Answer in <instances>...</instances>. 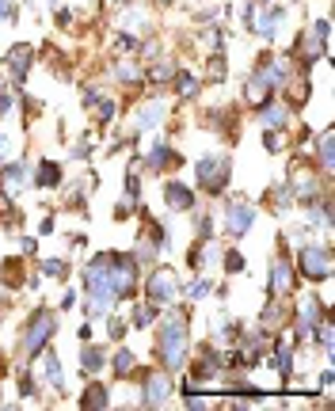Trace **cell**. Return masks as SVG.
Wrapping results in <instances>:
<instances>
[{
	"label": "cell",
	"mask_w": 335,
	"mask_h": 411,
	"mask_svg": "<svg viewBox=\"0 0 335 411\" xmlns=\"http://www.w3.org/2000/svg\"><path fill=\"white\" fill-rule=\"evenodd\" d=\"M84 293H88V316H111V305L137 293V263L122 251H99L84 267Z\"/></svg>",
	"instance_id": "1"
},
{
	"label": "cell",
	"mask_w": 335,
	"mask_h": 411,
	"mask_svg": "<svg viewBox=\"0 0 335 411\" xmlns=\"http://www.w3.org/2000/svg\"><path fill=\"white\" fill-rule=\"evenodd\" d=\"M187 312H176V316H164L157 323V343L152 351L164 362V370H183L187 362V347H191V335H187Z\"/></svg>",
	"instance_id": "2"
},
{
	"label": "cell",
	"mask_w": 335,
	"mask_h": 411,
	"mask_svg": "<svg viewBox=\"0 0 335 411\" xmlns=\"http://www.w3.org/2000/svg\"><path fill=\"white\" fill-rule=\"evenodd\" d=\"M229 176H233V164H229L225 153H206L194 160V179H199V187L206 190V195H225L229 187Z\"/></svg>",
	"instance_id": "3"
},
{
	"label": "cell",
	"mask_w": 335,
	"mask_h": 411,
	"mask_svg": "<svg viewBox=\"0 0 335 411\" xmlns=\"http://www.w3.org/2000/svg\"><path fill=\"white\" fill-rule=\"evenodd\" d=\"M57 335V312H50V309H38L34 316L27 320V331H23V347H20V354L23 358H34V354H42L50 347V339Z\"/></svg>",
	"instance_id": "4"
},
{
	"label": "cell",
	"mask_w": 335,
	"mask_h": 411,
	"mask_svg": "<svg viewBox=\"0 0 335 411\" xmlns=\"http://www.w3.org/2000/svg\"><path fill=\"white\" fill-rule=\"evenodd\" d=\"M297 270L308 282H328L332 278V248L328 244H301L297 248Z\"/></svg>",
	"instance_id": "5"
},
{
	"label": "cell",
	"mask_w": 335,
	"mask_h": 411,
	"mask_svg": "<svg viewBox=\"0 0 335 411\" xmlns=\"http://www.w3.org/2000/svg\"><path fill=\"white\" fill-rule=\"evenodd\" d=\"M145 297H149V305H157V309L171 305L179 297V274L171 267L149 270V278H145Z\"/></svg>",
	"instance_id": "6"
},
{
	"label": "cell",
	"mask_w": 335,
	"mask_h": 411,
	"mask_svg": "<svg viewBox=\"0 0 335 411\" xmlns=\"http://www.w3.org/2000/svg\"><path fill=\"white\" fill-rule=\"evenodd\" d=\"M31 168H34L31 160L4 164V168H0V198H8V202H12L20 190H27L31 187Z\"/></svg>",
	"instance_id": "7"
},
{
	"label": "cell",
	"mask_w": 335,
	"mask_h": 411,
	"mask_svg": "<svg viewBox=\"0 0 335 411\" xmlns=\"http://www.w3.org/2000/svg\"><path fill=\"white\" fill-rule=\"evenodd\" d=\"M252 225H255V206L244 202V198H233V202L225 206V232L244 236V232H252Z\"/></svg>",
	"instance_id": "8"
},
{
	"label": "cell",
	"mask_w": 335,
	"mask_h": 411,
	"mask_svg": "<svg viewBox=\"0 0 335 411\" xmlns=\"http://www.w3.org/2000/svg\"><path fill=\"white\" fill-rule=\"evenodd\" d=\"M171 400V377L168 373H145L141 377V404L145 407H160V404H168Z\"/></svg>",
	"instance_id": "9"
},
{
	"label": "cell",
	"mask_w": 335,
	"mask_h": 411,
	"mask_svg": "<svg viewBox=\"0 0 335 411\" xmlns=\"http://www.w3.org/2000/svg\"><path fill=\"white\" fill-rule=\"evenodd\" d=\"M324 316H328V305H320L316 297H305L301 301V309H297V339H313V331H316V323H320Z\"/></svg>",
	"instance_id": "10"
},
{
	"label": "cell",
	"mask_w": 335,
	"mask_h": 411,
	"mask_svg": "<svg viewBox=\"0 0 335 411\" xmlns=\"http://www.w3.org/2000/svg\"><path fill=\"white\" fill-rule=\"evenodd\" d=\"M31 61H34V46H31V42H20V46H12V50L4 54V69H8V76H12L15 84H23V76H27Z\"/></svg>",
	"instance_id": "11"
},
{
	"label": "cell",
	"mask_w": 335,
	"mask_h": 411,
	"mask_svg": "<svg viewBox=\"0 0 335 411\" xmlns=\"http://www.w3.org/2000/svg\"><path fill=\"white\" fill-rule=\"evenodd\" d=\"M271 297H286L290 290H294V263H290L286 256L271 259V282H267Z\"/></svg>",
	"instance_id": "12"
},
{
	"label": "cell",
	"mask_w": 335,
	"mask_h": 411,
	"mask_svg": "<svg viewBox=\"0 0 335 411\" xmlns=\"http://www.w3.org/2000/svg\"><path fill=\"white\" fill-rule=\"evenodd\" d=\"M244 99H248V107H255V111H259L263 103H271V99H274V88H271V81L259 73V69H255V73L244 81Z\"/></svg>",
	"instance_id": "13"
},
{
	"label": "cell",
	"mask_w": 335,
	"mask_h": 411,
	"mask_svg": "<svg viewBox=\"0 0 335 411\" xmlns=\"http://www.w3.org/2000/svg\"><path fill=\"white\" fill-rule=\"evenodd\" d=\"M179 164H183V156H179L171 145H164V141H157L149 148V156H145V168L149 172H168V168H179Z\"/></svg>",
	"instance_id": "14"
},
{
	"label": "cell",
	"mask_w": 335,
	"mask_h": 411,
	"mask_svg": "<svg viewBox=\"0 0 335 411\" xmlns=\"http://www.w3.org/2000/svg\"><path fill=\"white\" fill-rule=\"evenodd\" d=\"M164 206L171 214H191L194 209V190L187 183H168L164 187Z\"/></svg>",
	"instance_id": "15"
},
{
	"label": "cell",
	"mask_w": 335,
	"mask_h": 411,
	"mask_svg": "<svg viewBox=\"0 0 335 411\" xmlns=\"http://www.w3.org/2000/svg\"><path fill=\"white\" fill-rule=\"evenodd\" d=\"M31 183H34L38 190H54L57 183H62V168H57L54 160H38V164L31 168Z\"/></svg>",
	"instance_id": "16"
},
{
	"label": "cell",
	"mask_w": 335,
	"mask_h": 411,
	"mask_svg": "<svg viewBox=\"0 0 335 411\" xmlns=\"http://www.w3.org/2000/svg\"><path fill=\"white\" fill-rule=\"evenodd\" d=\"M286 323H290V309L282 305V297H278V301L271 297L267 309H263V316H259V328L263 331H278V328H286Z\"/></svg>",
	"instance_id": "17"
},
{
	"label": "cell",
	"mask_w": 335,
	"mask_h": 411,
	"mask_svg": "<svg viewBox=\"0 0 335 411\" xmlns=\"http://www.w3.org/2000/svg\"><path fill=\"white\" fill-rule=\"evenodd\" d=\"M324 54H328V42H320L316 34H301V42H297V57H301V69H308L313 61H320Z\"/></svg>",
	"instance_id": "18"
},
{
	"label": "cell",
	"mask_w": 335,
	"mask_h": 411,
	"mask_svg": "<svg viewBox=\"0 0 335 411\" xmlns=\"http://www.w3.org/2000/svg\"><path fill=\"white\" fill-rule=\"evenodd\" d=\"M168 115V103L164 99H149L141 107V115H137V134H145V130H152V126H160Z\"/></svg>",
	"instance_id": "19"
},
{
	"label": "cell",
	"mask_w": 335,
	"mask_h": 411,
	"mask_svg": "<svg viewBox=\"0 0 335 411\" xmlns=\"http://www.w3.org/2000/svg\"><path fill=\"white\" fill-rule=\"evenodd\" d=\"M282 20H286V8L271 4L267 15H263V20H255V34H259V39H267V42H274V31L282 27Z\"/></svg>",
	"instance_id": "20"
},
{
	"label": "cell",
	"mask_w": 335,
	"mask_h": 411,
	"mask_svg": "<svg viewBox=\"0 0 335 411\" xmlns=\"http://www.w3.org/2000/svg\"><path fill=\"white\" fill-rule=\"evenodd\" d=\"M259 115H263V122H267V130H282V126H290V107L286 103H263L259 107Z\"/></svg>",
	"instance_id": "21"
},
{
	"label": "cell",
	"mask_w": 335,
	"mask_h": 411,
	"mask_svg": "<svg viewBox=\"0 0 335 411\" xmlns=\"http://www.w3.org/2000/svg\"><path fill=\"white\" fill-rule=\"evenodd\" d=\"M42 365H46V381L54 384L57 392H65V373H62V362H57V354L50 351V347L42 351Z\"/></svg>",
	"instance_id": "22"
},
{
	"label": "cell",
	"mask_w": 335,
	"mask_h": 411,
	"mask_svg": "<svg viewBox=\"0 0 335 411\" xmlns=\"http://www.w3.org/2000/svg\"><path fill=\"white\" fill-rule=\"evenodd\" d=\"M271 365L282 373V381H290V377H294V354H290V347H286V343H274Z\"/></svg>",
	"instance_id": "23"
},
{
	"label": "cell",
	"mask_w": 335,
	"mask_h": 411,
	"mask_svg": "<svg viewBox=\"0 0 335 411\" xmlns=\"http://www.w3.org/2000/svg\"><path fill=\"white\" fill-rule=\"evenodd\" d=\"M160 256V244L152 240V232H141V240L134 244V263H152Z\"/></svg>",
	"instance_id": "24"
},
{
	"label": "cell",
	"mask_w": 335,
	"mask_h": 411,
	"mask_svg": "<svg viewBox=\"0 0 335 411\" xmlns=\"http://www.w3.org/2000/svg\"><path fill=\"white\" fill-rule=\"evenodd\" d=\"M80 407H111V392H107V384H88L84 389V396H80Z\"/></svg>",
	"instance_id": "25"
},
{
	"label": "cell",
	"mask_w": 335,
	"mask_h": 411,
	"mask_svg": "<svg viewBox=\"0 0 335 411\" xmlns=\"http://www.w3.org/2000/svg\"><path fill=\"white\" fill-rule=\"evenodd\" d=\"M103 365H107V354H103V347H84V351H80V370L88 373V377H92V373H99Z\"/></svg>",
	"instance_id": "26"
},
{
	"label": "cell",
	"mask_w": 335,
	"mask_h": 411,
	"mask_svg": "<svg viewBox=\"0 0 335 411\" xmlns=\"http://www.w3.org/2000/svg\"><path fill=\"white\" fill-rule=\"evenodd\" d=\"M111 365H115V377H130L134 373V365H137V358H134V351H126V347H118L115 351V358H111Z\"/></svg>",
	"instance_id": "27"
},
{
	"label": "cell",
	"mask_w": 335,
	"mask_h": 411,
	"mask_svg": "<svg viewBox=\"0 0 335 411\" xmlns=\"http://www.w3.org/2000/svg\"><path fill=\"white\" fill-rule=\"evenodd\" d=\"M199 88H202V84H199V76H194L191 69H179V73H176V92H179V95L194 99V95H199Z\"/></svg>",
	"instance_id": "28"
},
{
	"label": "cell",
	"mask_w": 335,
	"mask_h": 411,
	"mask_svg": "<svg viewBox=\"0 0 335 411\" xmlns=\"http://www.w3.org/2000/svg\"><path fill=\"white\" fill-rule=\"evenodd\" d=\"M297 198H294V187L290 183H282V187H274V195H271V209L278 214V209H290Z\"/></svg>",
	"instance_id": "29"
},
{
	"label": "cell",
	"mask_w": 335,
	"mask_h": 411,
	"mask_svg": "<svg viewBox=\"0 0 335 411\" xmlns=\"http://www.w3.org/2000/svg\"><path fill=\"white\" fill-rule=\"evenodd\" d=\"M88 111H96V118L103 122V126H107V122L115 118V111H118V107H115V99H107V95H96V103H92Z\"/></svg>",
	"instance_id": "30"
},
{
	"label": "cell",
	"mask_w": 335,
	"mask_h": 411,
	"mask_svg": "<svg viewBox=\"0 0 335 411\" xmlns=\"http://www.w3.org/2000/svg\"><path fill=\"white\" fill-rule=\"evenodd\" d=\"M157 316H160L157 305H137L134 309V328H149V323H157Z\"/></svg>",
	"instance_id": "31"
},
{
	"label": "cell",
	"mask_w": 335,
	"mask_h": 411,
	"mask_svg": "<svg viewBox=\"0 0 335 411\" xmlns=\"http://www.w3.org/2000/svg\"><path fill=\"white\" fill-rule=\"evenodd\" d=\"M316 156H320V168L332 172V134H320V141H316Z\"/></svg>",
	"instance_id": "32"
},
{
	"label": "cell",
	"mask_w": 335,
	"mask_h": 411,
	"mask_svg": "<svg viewBox=\"0 0 335 411\" xmlns=\"http://www.w3.org/2000/svg\"><path fill=\"white\" fill-rule=\"evenodd\" d=\"M42 274H50V278H65L69 274V263H65V259H42Z\"/></svg>",
	"instance_id": "33"
},
{
	"label": "cell",
	"mask_w": 335,
	"mask_h": 411,
	"mask_svg": "<svg viewBox=\"0 0 335 411\" xmlns=\"http://www.w3.org/2000/svg\"><path fill=\"white\" fill-rule=\"evenodd\" d=\"M210 76H213V81H225V76H229V61H225V54H221V50L210 57Z\"/></svg>",
	"instance_id": "34"
},
{
	"label": "cell",
	"mask_w": 335,
	"mask_h": 411,
	"mask_svg": "<svg viewBox=\"0 0 335 411\" xmlns=\"http://www.w3.org/2000/svg\"><path fill=\"white\" fill-rule=\"evenodd\" d=\"M115 76H118V81H122V84H137V81H141V73H137V65H115Z\"/></svg>",
	"instance_id": "35"
},
{
	"label": "cell",
	"mask_w": 335,
	"mask_h": 411,
	"mask_svg": "<svg viewBox=\"0 0 335 411\" xmlns=\"http://www.w3.org/2000/svg\"><path fill=\"white\" fill-rule=\"evenodd\" d=\"M122 190H126V198H134V202L141 198V179H137V172H130V176L122 179Z\"/></svg>",
	"instance_id": "36"
},
{
	"label": "cell",
	"mask_w": 335,
	"mask_h": 411,
	"mask_svg": "<svg viewBox=\"0 0 335 411\" xmlns=\"http://www.w3.org/2000/svg\"><path fill=\"white\" fill-rule=\"evenodd\" d=\"M34 392H38V381H34L27 370H20V396L27 400V396H34Z\"/></svg>",
	"instance_id": "37"
},
{
	"label": "cell",
	"mask_w": 335,
	"mask_h": 411,
	"mask_svg": "<svg viewBox=\"0 0 335 411\" xmlns=\"http://www.w3.org/2000/svg\"><path fill=\"white\" fill-rule=\"evenodd\" d=\"M210 290H213V286H210V278H199V282H194L191 290H187V297H191V301H199V297H206Z\"/></svg>",
	"instance_id": "38"
},
{
	"label": "cell",
	"mask_w": 335,
	"mask_h": 411,
	"mask_svg": "<svg viewBox=\"0 0 335 411\" xmlns=\"http://www.w3.org/2000/svg\"><path fill=\"white\" fill-rule=\"evenodd\" d=\"M225 270H229V274H240V270H244V256H240V251H229V256H225Z\"/></svg>",
	"instance_id": "39"
},
{
	"label": "cell",
	"mask_w": 335,
	"mask_h": 411,
	"mask_svg": "<svg viewBox=\"0 0 335 411\" xmlns=\"http://www.w3.org/2000/svg\"><path fill=\"white\" fill-rule=\"evenodd\" d=\"M282 145H286V141H282V134H274V130H267V134H263V148H267V153H278Z\"/></svg>",
	"instance_id": "40"
},
{
	"label": "cell",
	"mask_w": 335,
	"mask_h": 411,
	"mask_svg": "<svg viewBox=\"0 0 335 411\" xmlns=\"http://www.w3.org/2000/svg\"><path fill=\"white\" fill-rule=\"evenodd\" d=\"M115 39H118V42H115V46H118V50H126V54H130V50H137V46H141V42H137V39H134V34H130V31H122V34H115Z\"/></svg>",
	"instance_id": "41"
},
{
	"label": "cell",
	"mask_w": 335,
	"mask_h": 411,
	"mask_svg": "<svg viewBox=\"0 0 335 411\" xmlns=\"http://www.w3.org/2000/svg\"><path fill=\"white\" fill-rule=\"evenodd\" d=\"M145 76H149V81H168V76H171V65H168V61H160V65H152Z\"/></svg>",
	"instance_id": "42"
},
{
	"label": "cell",
	"mask_w": 335,
	"mask_h": 411,
	"mask_svg": "<svg viewBox=\"0 0 335 411\" xmlns=\"http://www.w3.org/2000/svg\"><path fill=\"white\" fill-rule=\"evenodd\" d=\"M134 206H137L134 198H126V195H122V198H118V206H115V217H118V221H122V217H130V214H134Z\"/></svg>",
	"instance_id": "43"
},
{
	"label": "cell",
	"mask_w": 335,
	"mask_h": 411,
	"mask_svg": "<svg viewBox=\"0 0 335 411\" xmlns=\"http://www.w3.org/2000/svg\"><path fill=\"white\" fill-rule=\"evenodd\" d=\"M107 331H111V339H122V335H126V320H122V316H111Z\"/></svg>",
	"instance_id": "44"
},
{
	"label": "cell",
	"mask_w": 335,
	"mask_h": 411,
	"mask_svg": "<svg viewBox=\"0 0 335 411\" xmlns=\"http://www.w3.org/2000/svg\"><path fill=\"white\" fill-rule=\"evenodd\" d=\"M194 232H199L202 240H206V236L213 232V225H210V217H206V214H199V217H194Z\"/></svg>",
	"instance_id": "45"
},
{
	"label": "cell",
	"mask_w": 335,
	"mask_h": 411,
	"mask_svg": "<svg viewBox=\"0 0 335 411\" xmlns=\"http://www.w3.org/2000/svg\"><path fill=\"white\" fill-rule=\"evenodd\" d=\"M313 34H316V39H320V42H328V34H332V23H328V20H316V23H313Z\"/></svg>",
	"instance_id": "46"
},
{
	"label": "cell",
	"mask_w": 335,
	"mask_h": 411,
	"mask_svg": "<svg viewBox=\"0 0 335 411\" xmlns=\"http://www.w3.org/2000/svg\"><path fill=\"white\" fill-rule=\"evenodd\" d=\"M12 107H15V95L4 88V92H0V118H4V115H8V111H12Z\"/></svg>",
	"instance_id": "47"
},
{
	"label": "cell",
	"mask_w": 335,
	"mask_h": 411,
	"mask_svg": "<svg viewBox=\"0 0 335 411\" xmlns=\"http://www.w3.org/2000/svg\"><path fill=\"white\" fill-rule=\"evenodd\" d=\"M20 244H23V256H34V251H38V244H34V240H31V236H23V240H20Z\"/></svg>",
	"instance_id": "48"
},
{
	"label": "cell",
	"mask_w": 335,
	"mask_h": 411,
	"mask_svg": "<svg viewBox=\"0 0 335 411\" xmlns=\"http://www.w3.org/2000/svg\"><path fill=\"white\" fill-rule=\"evenodd\" d=\"M73 301H76V293H69V290H65V293H62V312L73 309Z\"/></svg>",
	"instance_id": "49"
},
{
	"label": "cell",
	"mask_w": 335,
	"mask_h": 411,
	"mask_svg": "<svg viewBox=\"0 0 335 411\" xmlns=\"http://www.w3.org/2000/svg\"><path fill=\"white\" fill-rule=\"evenodd\" d=\"M320 384H324V389H332V384H335V370H324L320 373Z\"/></svg>",
	"instance_id": "50"
},
{
	"label": "cell",
	"mask_w": 335,
	"mask_h": 411,
	"mask_svg": "<svg viewBox=\"0 0 335 411\" xmlns=\"http://www.w3.org/2000/svg\"><path fill=\"white\" fill-rule=\"evenodd\" d=\"M38 232H42V236H50V232H54V217H46V221L38 225Z\"/></svg>",
	"instance_id": "51"
},
{
	"label": "cell",
	"mask_w": 335,
	"mask_h": 411,
	"mask_svg": "<svg viewBox=\"0 0 335 411\" xmlns=\"http://www.w3.org/2000/svg\"><path fill=\"white\" fill-rule=\"evenodd\" d=\"M4 153H8V137L0 134V164H4Z\"/></svg>",
	"instance_id": "52"
}]
</instances>
